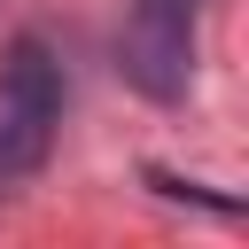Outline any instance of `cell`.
<instances>
[{"label": "cell", "instance_id": "1", "mask_svg": "<svg viewBox=\"0 0 249 249\" xmlns=\"http://www.w3.org/2000/svg\"><path fill=\"white\" fill-rule=\"evenodd\" d=\"M54 124H62V62L39 39H16L0 54V179L39 171Z\"/></svg>", "mask_w": 249, "mask_h": 249}, {"label": "cell", "instance_id": "2", "mask_svg": "<svg viewBox=\"0 0 249 249\" xmlns=\"http://www.w3.org/2000/svg\"><path fill=\"white\" fill-rule=\"evenodd\" d=\"M195 8L202 0H140L132 23H124V78L148 93V101H179L187 78H195Z\"/></svg>", "mask_w": 249, "mask_h": 249}]
</instances>
